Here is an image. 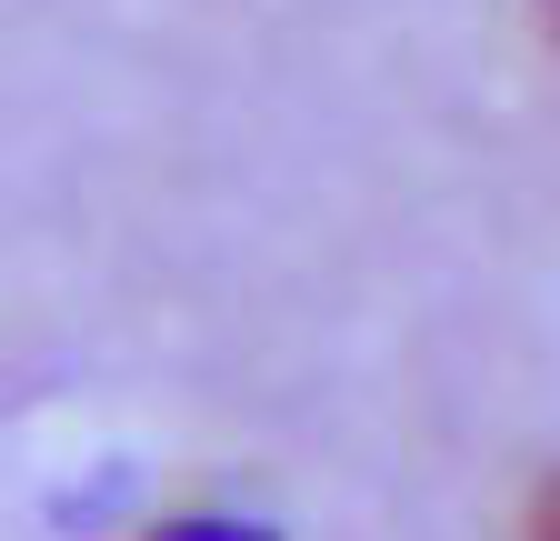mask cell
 Returning <instances> with one entry per match:
<instances>
[{
    "instance_id": "1",
    "label": "cell",
    "mask_w": 560,
    "mask_h": 541,
    "mask_svg": "<svg viewBox=\"0 0 560 541\" xmlns=\"http://www.w3.org/2000/svg\"><path fill=\"white\" fill-rule=\"evenodd\" d=\"M151 541H280V531L250 511H171V521H151Z\"/></svg>"
},
{
    "instance_id": "2",
    "label": "cell",
    "mask_w": 560,
    "mask_h": 541,
    "mask_svg": "<svg viewBox=\"0 0 560 541\" xmlns=\"http://www.w3.org/2000/svg\"><path fill=\"white\" fill-rule=\"evenodd\" d=\"M530 541H560V482L540 492V511H530Z\"/></svg>"
},
{
    "instance_id": "3",
    "label": "cell",
    "mask_w": 560,
    "mask_h": 541,
    "mask_svg": "<svg viewBox=\"0 0 560 541\" xmlns=\"http://www.w3.org/2000/svg\"><path fill=\"white\" fill-rule=\"evenodd\" d=\"M550 41H560V0H550Z\"/></svg>"
}]
</instances>
